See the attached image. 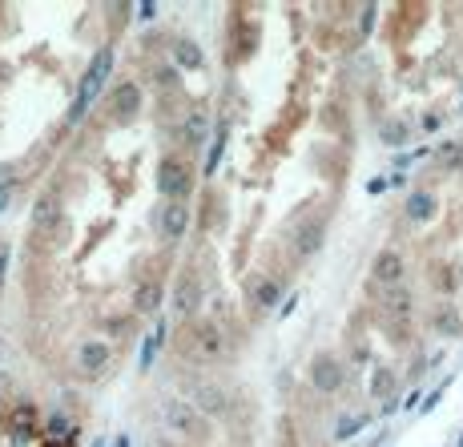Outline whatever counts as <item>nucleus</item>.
I'll return each instance as SVG.
<instances>
[{
  "label": "nucleus",
  "instance_id": "nucleus-21",
  "mask_svg": "<svg viewBox=\"0 0 463 447\" xmlns=\"http://www.w3.org/2000/svg\"><path fill=\"white\" fill-rule=\"evenodd\" d=\"M138 16L141 21H153V16H157V4H138Z\"/></svg>",
  "mask_w": 463,
  "mask_h": 447
},
{
  "label": "nucleus",
  "instance_id": "nucleus-10",
  "mask_svg": "<svg viewBox=\"0 0 463 447\" xmlns=\"http://www.w3.org/2000/svg\"><path fill=\"white\" fill-rule=\"evenodd\" d=\"M194 407L201 411V415H222L225 407H230V399H225L222 387H213V383H201L198 387V403Z\"/></svg>",
  "mask_w": 463,
  "mask_h": 447
},
{
  "label": "nucleus",
  "instance_id": "nucleus-2",
  "mask_svg": "<svg viewBox=\"0 0 463 447\" xmlns=\"http://www.w3.org/2000/svg\"><path fill=\"white\" fill-rule=\"evenodd\" d=\"M157 189H162L169 202H186L189 189H194V170L186 162H177V158H165L157 165Z\"/></svg>",
  "mask_w": 463,
  "mask_h": 447
},
{
  "label": "nucleus",
  "instance_id": "nucleus-1",
  "mask_svg": "<svg viewBox=\"0 0 463 447\" xmlns=\"http://www.w3.org/2000/svg\"><path fill=\"white\" fill-rule=\"evenodd\" d=\"M113 69V49L105 45V49H97V57H93V65L85 69V77H81V89H77V101H73V109H69V125H77L81 117H85L89 109V101L101 93V85H105V77H109Z\"/></svg>",
  "mask_w": 463,
  "mask_h": 447
},
{
  "label": "nucleus",
  "instance_id": "nucleus-23",
  "mask_svg": "<svg viewBox=\"0 0 463 447\" xmlns=\"http://www.w3.org/2000/svg\"><path fill=\"white\" fill-rule=\"evenodd\" d=\"M40 447H73V435L69 439H49V443H40Z\"/></svg>",
  "mask_w": 463,
  "mask_h": 447
},
{
  "label": "nucleus",
  "instance_id": "nucleus-20",
  "mask_svg": "<svg viewBox=\"0 0 463 447\" xmlns=\"http://www.w3.org/2000/svg\"><path fill=\"white\" fill-rule=\"evenodd\" d=\"M13 202V182H0V210Z\"/></svg>",
  "mask_w": 463,
  "mask_h": 447
},
{
  "label": "nucleus",
  "instance_id": "nucleus-17",
  "mask_svg": "<svg viewBox=\"0 0 463 447\" xmlns=\"http://www.w3.org/2000/svg\"><path fill=\"white\" fill-rule=\"evenodd\" d=\"M162 338H165V326L157 323V331H153V335L145 338V351H141V371H150V363H153V351L162 347Z\"/></svg>",
  "mask_w": 463,
  "mask_h": 447
},
{
  "label": "nucleus",
  "instance_id": "nucleus-9",
  "mask_svg": "<svg viewBox=\"0 0 463 447\" xmlns=\"http://www.w3.org/2000/svg\"><path fill=\"white\" fill-rule=\"evenodd\" d=\"M318 246H323V218H311V222L299 226V234H294V250L306 258V254H314Z\"/></svg>",
  "mask_w": 463,
  "mask_h": 447
},
{
  "label": "nucleus",
  "instance_id": "nucleus-13",
  "mask_svg": "<svg viewBox=\"0 0 463 447\" xmlns=\"http://www.w3.org/2000/svg\"><path fill=\"white\" fill-rule=\"evenodd\" d=\"M174 61L182 65V69H198V65H201V49L194 45V40L182 37V40H174Z\"/></svg>",
  "mask_w": 463,
  "mask_h": 447
},
{
  "label": "nucleus",
  "instance_id": "nucleus-18",
  "mask_svg": "<svg viewBox=\"0 0 463 447\" xmlns=\"http://www.w3.org/2000/svg\"><path fill=\"white\" fill-rule=\"evenodd\" d=\"M222 153H225V129H218V137H213V145H210V162H206V174H218V162H222Z\"/></svg>",
  "mask_w": 463,
  "mask_h": 447
},
{
  "label": "nucleus",
  "instance_id": "nucleus-26",
  "mask_svg": "<svg viewBox=\"0 0 463 447\" xmlns=\"http://www.w3.org/2000/svg\"><path fill=\"white\" fill-rule=\"evenodd\" d=\"M0 270H4V258H0Z\"/></svg>",
  "mask_w": 463,
  "mask_h": 447
},
{
  "label": "nucleus",
  "instance_id": "nucleus-15",
  "mask_svg": "<svg viewBox=\"0 0 463 447\" xmlns=\"http://www.w3.org/2000/svg\"><path fill=\"white\" fill-rule=\"evenodd\" d=\"M157 307H162V286L157 282H145L138 290V311L141 314H157Z\"/></svg>",
  "mask_w": 463,
  "mask_h": 447
},
{
  "label": "nucleus",
  "instance_id": "nucleus-4",
  "mask_svg": "<svg viewBox=\"0 0 463 447\" xmlns=\"http://www.w3.org/2000/svg\"><path fill=\"white\" fill-rule=\"evenodd\" d=\"M311 383L318 387V391H338V383H342V367H338V359L318 355V359L311 363Z\"/></svg>",
  "mask_w": 463,
  "mask_h": 447
},
{
  "label": "nucleus",
  "instance_id": "nucleus-8",
  "mask_svg": "<svg viewBox=\"0 0 463 447\" xmlns=\"http://www.w3.org/2000/svg\"><path fill=\"white\" fill-rule=\"evenodd\" d=\"M109 355H113L109 343H97V338H93V343H85V347H81L77 363H81L89 375H97V371H105V367H109Z\"/></svg>",
  "mask_w": 463,
  "mask_h": 447
},
{
  "label": "nucleus",
  "instance_id": "nucleus-19",
  "mask_svg": "<svg viewBox=\"0 0 463 447\" xmlns=\"http://www.w3.org/2000/svg\"><path fill=\"white\" fill-rule=\"evenodd\" d=\"M194 302H198V286L182 282V290H177V307H182V311H194Z\"/></svg>",
  "mask_w": 463,
  "mask_h": 447
},
{
  "label": "nucleus",
  "instance_id": "nucleus-16",
  "mask_svg": "<svg viewBox=\"0 0 463 447\" xmlns=\"http://www.w3.org/2000/svg\"><path fill=\"white\" fill-rule=\"evenodd\" d=\"M274 302H278V282H270V278H258V282H254V307L270 311Z\"/></svg>",
  "mask_w": 463,
  "mask_h": 447
},
{
  "label": "nucleus",
  "instance_id": "nucleus-7",
  "mask_svg": "<svg viewBox=\"0 0 463 447\" xmlns=\"http://www.w3.org/2000/svg\"><path fill=\"white\" fill-rule=\"evenodd\" d=\"M375 278L383 286H399L403 282V258L395 254V250H383L375 258Z\"/></svg>",
  "mask_w": 463,
  "mask_h": 447
},
{
  "label": "nucleus",
  "instance_id": "nucleus-24",
  "mask_svg": "<svg viewBox=\"0 0 463 447\" xmlns=\"http://www.w3.org/2000/svg\"><path fill=\"white\" fill-rule=\"evenodd\" d=\"M109 447H129V435H121V439H113Z\"/></svg>",
  "mask_w": 463,
  "mask_h": 447
},
{
  "label": "nucleus",
  "instance_id": "nucleus-6",
  "mask_svg": "<svg viewBox=\"0 0 463 447\" xmlns=\"http://www.w3.org/2000/svg\"><path fill=\"white\" fill-rule=\"evenodd\" d=\"M165 419H169V427H177V431L201 435V419H198V407H194V403H169Z\"/></svg>",
  "mask_w": 463,
  "mask_h": 447
},
{
  "label": "nucleus",
  "instance_id": "nucleus-11",
  "mask_svg": "<svg viewBox=\"0 0 463 447\" xmlns=\"http://www.w3.org/2000/svg\"><path fill=\"white\" fill-rule=\"evenodd\" d=\"M138 109H141V89L125 81V85L113 93V113L117 117H138Z\"/></svg>",
  "mask_w": 463,
  "mask_h": 447
},
{
  "label": "nucleus",
  "instance_id": "nucleus-3",
  "mask_svg": "<svg viewBox=\"0 0 463 447\" xmlns=\"http://www.w3.org/2000/svg\"><path fill=\"white\" fill-rule=\"evenodd\" d=\"M157 230H162V238H169V242H177V238L189 230V210L186 202H165L162 210H157Z\"/></svg>",
  "mask_w": 463,
  "mask_h": 447
},
{
  "label": "nucleus",
  "instance_id": "nucleus-22",
  "mask_svg": "<svg viewBox=\"0 0 463 447\" xmlns=\"http://www.w3.org/2000/svg\"><path fill=\"white\" fill-rule=\"evenodd\" d=\"M150 447H177V443H174V439H169V435H157V439H153Z\"/></svg>",
  "mask_w": 463,
  "mask_h": 447
},
{
  "label": "nucleus",
  "instance_id": "nucleus-12",
  "mask_svg": "<svg viewBox=\"0 0 463 447\" xmlns=\"http://www.w3.org/2000/svg\"><path fill=\"white\" fill-rule=\"evenodd\" d=\"M52 226H57V202H52V198H40L37 210H33V230H37V234H49Z\"/></svg>",
  "mask_w": 463,
  "mask_h": 447
},
{
  "label": "nucleus",
  "instance_id": "nucleus-5",
  "mask_svg": "<svg viewBox=\"0 0 463 447\" xmlns=\"http://www.w3.org/2000/svg\"><path fill=\"white\" fill-rule=\"evenodd\" d=\"M222 331H218V323H201L198 331H194V351H198L201 359H218L222 355Z\"/></svg>",
  "mask_w": 463,
  "mask_h": 447
},
{
  "label": "nucleus",
  "instance_id": "nucleus-25",
  "mask_svg": "<svg viewBox=\"0 0 463 447\" xmlns=\"http://www.w3.org/2000/svg\"><path fill=\"white\" fill-rule=\"evenodd\" d=\"M93 447H105V439H97V443H93Z\"/></svg>",
  "mask_w": 463,
  "mask_h": 447
},
{
  "label": "nucleus",
  "instance_id": "nucleus-14",
  "mask_svg": "<svg viewBox=\"0 0 463 447\" xmlns=\"http://www.w3.org/2000/svg\"><path fill=\"white\" fill-rule=\"evenodd\" d=\"M33 427H37V411L33 407H21L13 419V443H25L28 435H33Z\"/></svg>",
  "mask_w": 463,
  "mask_h": 447
}]
</instances>
